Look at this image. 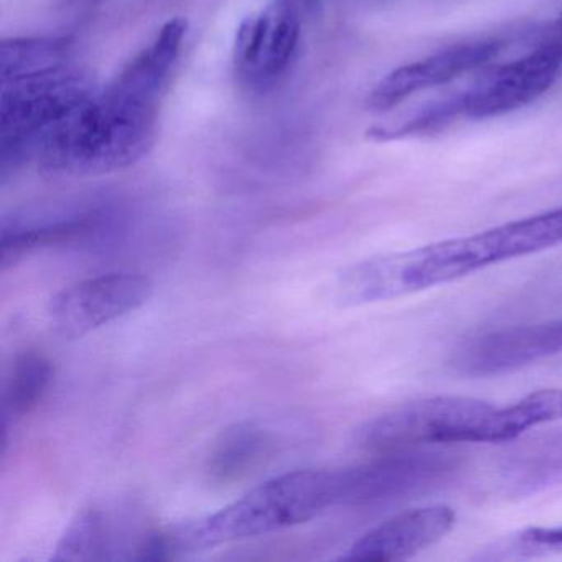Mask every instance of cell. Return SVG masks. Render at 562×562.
<instances>
[{
    "label": "cell",
    "instance_id": "cell-1",
    "mask_svg": "<svg viewBox=\"0 0 562 562\" xmlns=\"http://www.w3.org/2000/svg\"><path fill=\"white\" fill-rule=\"evenodd\" d=\"M166 88L134 65L94 93L38 139L42 172L55 177L100 176L134 166L156 143Z\"/></svg>",
    "mask_w": 562,
    "mask_h": 562
},
{
    "label": "cell",
    "instance_id": "cell-5",
    "mask_svg": "<svg viewBox=\"0 0 562 562\" xmlns=\"http://www.w3.org/2000/svg\"><path fill=\"white\" fill-rule=\"evenodd\" d=\"M94 90L81 71L67 67L42 77L2 83L0 133L2 173L8 176L27 150L58 121L90 100Z\"/></svg>",
    "mask_w": 562,
    "mask_h": 562
},
{
    "label": "cell",
    "instance_id": "cell-18",
    "mask_svg": "<svg viewBox=\"0 0 562 562\" xmlns=\"http://www.w3.org/2000/svg\"><path fill=\"white\" fill-rule=\"evenodd\" d=\"M91 222L87 218L65 220L47 225L2 226V269H9L21 261L25 255L44 246L71 241L90 232Z\"/></svg>",
    "mask_w": 562,
    "mask_h": 562
},
{
    "label": "cell",
    "instance_id": "cell-13",
    "mask_svg": "<svg viewBox=\"0 0 562 562\" xmlns=\"http://www.w3.org/2000/svg\"><path fill=\"white\" fill-rule=\"evenodd\" d=\"M499 480L513 495H532L562 485V429L512 447L498 463Z\"/></svg>",
    "mask_w": 562,
    "mask_h": 562
},
{
    "label": "cell",
    "instance_id": "cell-19",
    "mask_svg": "<svg viewBox=\"0 0 562 562\" xmlns=\"http://www.w3.org/2000/svg\"><path fill=\"white\" fill-rule=\"evenodd\" d=\"M463 117L462 93L452 94L443 100L434 101L420 108L404 121L391 126L371 127L368 139L374 143H391V140L407 139V137L429 136L446 130L450 124Z\"/></svg>",
    "mask_w": 562,
    "mask_h": 562
},
{
    "label": "cell",
    "instance_id": "cell-22",
    "mask_svg": "<svg viewBox=\"0 0 562 562\" xmlns=\"http://www.w3.org/2000/svg\"><path fill=\"white\" fill-rule=\"evenodd\" d=\"M101 2L104 0H60V4L67 9H90Z\"/></svg>",
    "mask_w": 562,
    "mask_h": 562
},
{
    "label": "cell",
    "instance_id": "cell-21",
    "mask_svg": "<svg viewBox=\"0 0 562 562\" xmlns=\"http://www.w3.org/2000/svg\"><path fill=\"white\" fill-rule=\"evenodd\" d=\"M542 42H548V44L554 45V47H558L559 50L562 52V12L558 18V21L551 25V29L548 31V35H546V38Z\"/></svg>",
    "mask_w": 562,
    "mask_h": 562
},
{
    "label": "cell",
    "instance_id": "cell-3",
    "mask_svg": "<svg viewBox=\"0 0 562 562\" xmlns=\"http://www.w3.org/2000/svg\"><path fill=\"white\" fill-rule=\"evenodd\" d=\"M341 505V470H297L268 480L215 515L177 529L180 552L284 531Z\"/></svg>",
    "mask_w": 562,
    "mask_h": 562
},
{
    "label": "cell",
    "instance_id": "cell-17",
    "mask_svg": "<svg viewBox=\"0 0 562 562\" xmlns=\"http://www.w3.org/2000/svg\"><path fill=\"white\" fill-rule=\"evenodd\" d=\"M54 378V367L45 355L25 351L12 368L5 391L4 416H25L44 400Z\"/></svg>",
    "mask_w": 562,
    "mask_h": 562
},
{
    "label": "cell",
    "instance_id": "cell-4",
    "mask_svg": "<svg viewBox=\"0 0 562 562\" xmlns=\"http://www.w3.org/2000/svg\"><path fill=\"white\" fill-rule=\"evenodd\" d=\"M493 406L467 396H434L403 404L358 427L361 449L387 453L427 443H479Z\"/></svg>",
    "mask_w": 562,
    "mask_h": 562
},
{
    "label": "cell",
    "instance_id": "cell-16",
    "mask_svg": "<svg viewBox=\"0 0 562 562\" xmlns=\"http://www.w3.org/2000/svg\"><path fill=\"white\" fill-rule=\"evenodd\" d=\"M271 447V436L256 423H239L223 430L210 452L206 472L216 482H233L248 473Z\"/></svg>",
    "mask_w": 562,
    "mask_h": 562
},
{
    "label": "cell",
    "instance_id": "cell-6",
    "mask_svg": "<svg viewBox=\"0 0 562 562\" xmlns=\"http://www.w3.org/2000/svg\"><path fill=\"white\" fill-rule=\"evenodd\" d=\"M153 294V279L144 274L114 272L87 279L52 297L48 324L64 340H77L143 307Z\"/></svg>",
    "mask_w": 562,
    "mask_h": 562
},
{
    "label": "cell",
    "instance_id": "cell-7",
    "mask_svg": "<svg viewBox=\"0 0 562 562\" xmlns=\"http://www.w3.org/2000/svg\"><path fill=\"white\" fill-rule=\"evenodd\" d=\"M301 11L294 0H272L239 25L235 67L243 83L266 91L288 70L301 38Z\"/></svg>",
    "mask_w": 562,
    "mask_h": 562
},
{
    "label": "cell",
    "instance_id": "cell-20",
    "mask_svg": "<svg viewBox=\"0 0 562 562\" xmlns=\"http://www.w3.org/2000/svg\"><path fill=\"white\" fill-rule=\"evenodd\" d=\"M108 531L103 513L85 508L71 519L70 525L55 546L52 561H100L106 558Z\"/></svg>",
    "mask_w": 562,
    "mask_h": 562
},
{
    "label": "cell",
    "instance_id": "cell-10",
    "mask_svg": "<svg viewBox=\"0 0 562 562\" xmlns=\"http://www.w3.org/2000/svg\"><path fill=\"white\" fill-rule=\"evenodd\" d=\"M562 353V321L516 325L465 341L453 353L456 373L469 378L498 376Z\"/></svg>",
    "mask_w": 562,
    "mask_h": 562
},
{
    "label": "cell",
    "instance_id": "cell-12",
    "mask_svg": "<svg viewBox=\"0 0 562 562\" xmlns=\"http://www.w3.org/2000/svg\"><path fill=\"white\" fill-rule=\"evenodd\" d=\"M453 525L456 512L447 505L406 509L361 536L344 559L403 561L446 538Z\"/></svg>",
    "mask_w": 562,
    "mask_h": 562
},
{
    "label": "cell",
    "instance_id": "cell-11",
    "mask_svg": "<svg viewBox=\"0 0 562 562\" xmlns=\"http://www.w3.org/2000/svg\"><path fill=\"white\" fill-rule=\"evenodd\" d=\"M505 48L498 38L453 45L439 54L419 61L404 65L387 74L368 97V108L376 113L393 110L413 94L450 83L469 74L473 68L483 67Z\"/></svg>",
    "mask_w": 562,
    "mask_h": 562
},
{
    "label": "cell",
    "instance_id": "cell-9",
    "mask_svg": "<svg viewBox=\"0 0 562 562\" xmlns=\"http://www.w3.org/2000/svg\"><path fill=\"white\" fill-rule=\"evenodd\" d=\"M562 70V52L542 42L535 52L493 68L462 93L463 117L490 120L528 106L551 90Z\"/></svg>",
    "mask_w": 562,
    "mask_h": 562
},
{
    "label": "cell",
    "instance_id": "cell-15",
    "mask_svg": "<svg viewBox=\"0 0 562 562\" xmlns=\"http://www.w3.org/2000/svg\"><path fill=\"white\" fill-rule=\"evenodd\" d=\"M70 38H5L0 45L2 83L42 77L70 67Z\"/></svg>",
    "mask_w": 562,
    "mask_h": 562
},
{
    "label": "cell",
    "instance_id": "cell-14",
    "mask_svg": "<svg viewBox=\"0 0 562 562\" xmlns=\"http://www.w3.org/2000/svg\"><path fill=\"white\" fill-rule=\"evenodd\" d=\"M562 419V390L549 387L528 394L505 407H495L486 417L479 443L512 442L522 432Z\"/></svg>",
    "mask_w": 562,
    "mask_h": 562
},
{
    "label": "cell",
    "instance_id": "cell-2",
    "mask_svg": "<svg viewBox=\"0 0 562 562\" xmlns=\"http://www.w3.org/2000/svg\"><path fill=\"white\" fill-rule=\"evenodd\" d=\"M561 245L562 209L551 210L476 235L371 258L367 284L378 301H391Z\"/></svg>",
    "mask_w": 562,
    "mask_h": 562
},
{
    "label": "cell",
    "instance_id": "cell-8",
    "mask_svg": "<svg viewBox=\"0 0 562 562\" xmlns=\"http://www.w3.org/2000/svg\"><path fill=\"white\" fill-rule=\"evenodd\" d=\"M456 467V457L449 453L414 449L380 453L371 462L341 470V505H373L413 495L446 479Z\"/></svg>",
    "mask_w": 562,
    "mask_h": 562
}]
</instances>
